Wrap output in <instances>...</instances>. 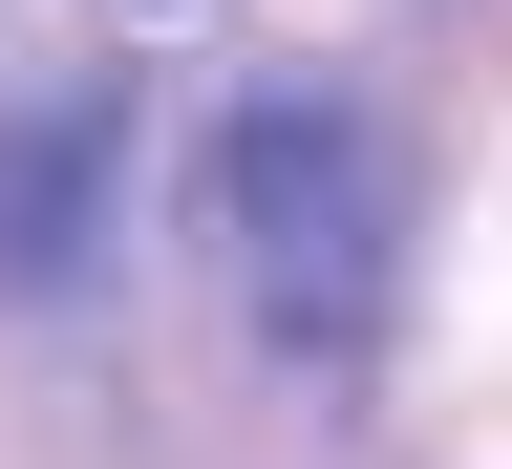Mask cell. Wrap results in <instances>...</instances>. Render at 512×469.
I'll list each match as a JSON object with an SVG mask.
<instances>
[{
	"label": "cell",
	"instance_id": "6da1fadb",
	"mask_svg": "<svg viewBox=\"0 0 512 469\" xmlns=\"http://www.w3.org/2000/svg\"><path fill=\"white\" fill-rule=\"evenodd\" d=\"M192 214H214V278L256 299L278 363H363L384 342V299H406V150L342 86H256L214 128V171H192Z\"/></svg>",
	"mask_w": 512,
	"mask_h": 469
},
{
	"label": "cell",
	"instance_id": "7a4b0ae2",
	"mask_svg": "<svg viewBox=\"0 0 512 469\" xmlns=\"http://www.w3.org/2000/svg\"><path fill=\"white\" fill-rule=\"evenodd\" d=\"M107 214H128V107H107V86H64V107L0 128V299L107 278Z\"/></svg>",
	"mask_w": 512,
	"mask_h": 469
}]
</instances>
